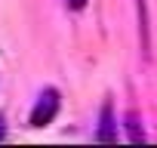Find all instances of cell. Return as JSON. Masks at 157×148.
I'll return each instance as SVG.
<instances>
[{
    "mask_svg": "<svg viewBox=\"0 0 157 148\" xmlns=\"http://www.w3.org/2000/svg\"><path fill=\"white\" fill-rule=\"evenodd\" d=\"M56 114H59V93L56 90H46L37 99L34 111H31V127H46V123H52Z\"/></svg>",
    "mask_w": 157,
    "mask_h": 148,
    "instance_id": "obj_1",
    "label": "cell"
},
{
    "mask_svg": "<svg viewBox=\"0 0 157 148\" xmlns=\"http://www.w3.org/2000/svg\"><path fill=\"white\" fill-rule=\"evenodd\" d=\"M117 133H114V117H111V105L102 108V127H99V142H114Z\"/></svg>",
    "mask_w": 157,
    "mask_h": 148,
    "instance_id": "obj_2",
    "label": "cell"
},
{
    "mask_svg": "<svg viewBox=\"0 0 157 148\" xmlns=\"http://www.w3.org/2000/svg\"><path fill=\"white\" fill-rule=\"evenodd\" d=\"M126 127H129V142H142V139H145V133L139 130V120H136V114H129V117H126Z\"/></svg>",
    "mask_w": 157,
    "mask_h": 148,
    "instance_id": "obj_3",
    "label": "cell"
},
{
    "mask_svg": "<svg viewBox=\"0 0 157 148\" xmlns=\"http://www.w3.org/2000/svg\"><path fill=\"white\" fill-rule=\"evenodd\" d=\"M68 6H71V10H83L86 0H68Z\"/></svg>",
    "mask_w": 157,
    "mask_h": 148,
    "instance_id": "obj_4",
    "label": "cell"
},
{
    "mask_svg": "<svg viewBox=\"0 0 157 148\" xmlns=\"http://www.w3.org/2000/svg\"><path fill=\"white\" fill-rule=\"evenodd\" d=\"M6 136V127H3V117H0V139H3Z\"/></svg>",
    "mask_w": 157,
    "mask_h": 148,
    "instance_id": "obj_5",
    "label": "cell"
},
{
    "mask_svg": "<svg viewBox=\"0 0 157 148\" xmlns=\"http://www.w3.org/2000/svg\"><path fill=\"white\" fill-rule=\"evenodd\" d=\"M139 3H142V0H139Z\"/></svg>",
    "mask_w": 157,
    "mask_h": 148,
    "instance_id": "obj_6",
    "label": "cell"
}]
</instances>
